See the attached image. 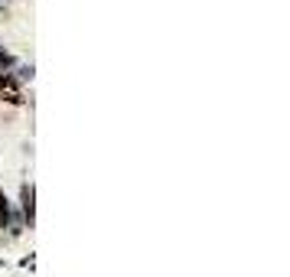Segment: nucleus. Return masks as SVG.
<instances>
[{
    "label": "nucleus",
    "instance_id": "1",
    "mask_svg": "<svg viewBox=\"0 0 290 277\" xmlns=\"http://www.w3.org/2000/svg\"><path fill=\"white\" fill-rule=\"evenodd\" d=\"M23 222L33 229V186H23Z\"/></svg>",
    "mask_w": 290,
    "mask_h": 277
},
{
    "label": "nucleus",
    "instance_id": "3",
    "mask_svg": "<svg viewBox=\"0 0 290 277\" xmlns=\"http://www.w3.org/2000/svg\"><path fill=\"white\" fill-rule=\"evenodd\" d=\"M7 225H10V202L3 196V189H0V229H7Z\"/></svg>",
    "mask_w": 290,
    "mask_h": 277
},
{
    "label": "nucleus",
    "instance_id": "2",
    "mask_svg": "<svg viewBox=\"0 0 290 277\" xmlns=\"http://www.w3.org/2000/svg\"><path fill=\"white\" fill-rule=\"evenodd\" d=\"M0 101H7V104H23V95H20L16 88H0Z\"/></svg>",
    "mask_w": 290,
    "mask_h": 277
}]
</instances>
